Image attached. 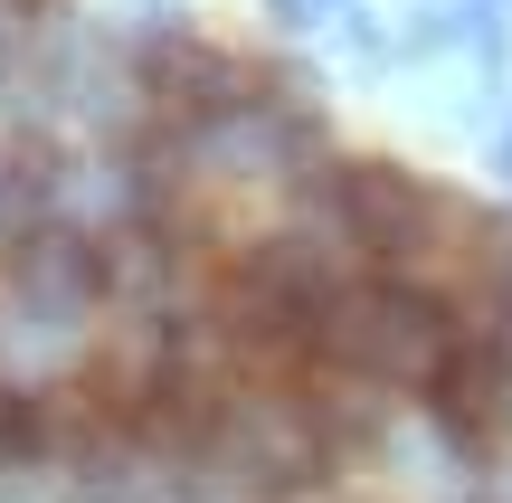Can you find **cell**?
<instances>
[{"label": "cell", "instance_id": "1", "mask_svg": "<svg viewBox=\"0 0 512 503\" xmlns=\"http://www.w3.org/2000/svg\"><path fill=\"white\" fill-rule=\"evenodd\" d=\"M427 418H437V437L456 456H475V466H494L512 447V342L503 333H456V352H446V371L427 380Z\"/></svg>", "mask_w": 512, "mask_h": 503}, {"label": "cell", "instance_id": "2", "mask_svg": "<svg viewBox=\"0 0 512 503\" xmlns=\"http://www.w3.org/2000/svg\"><path fill=\"white\" fill-rule=\"evenodd\" d=\"M266 10L285 19V29H332V19H351L361 0H266Z\"/></svg>", "mask_w": 512, "mask_h": 503}, {"label": "cell", "instance_id": "4", "mask_svg": "<svg viewBox=\"0 0 512 503\" xmlns=\"http://www.w3.org/2000/svg\"><path fill=\"white\" fill-rule=\"evenodd\" d=\"M503 171H512V133H503Z\"/></svg>", "mask_w": 512, "mask_h": 503}, {"label": "cell", "instance_id": "3", "mask_svg": "<svg viewBox=\"0 0 512 503\" xmlns=\"http://www.w3.org/2000/svg\"><path fill=\"white\" fill-rule=\"evenodd\" d=\"M0 466H19V390H0Z\"/></svg>", "mask_w": 512, "mask_h": 503}]
</instances>
